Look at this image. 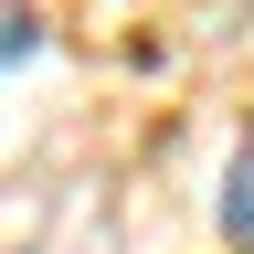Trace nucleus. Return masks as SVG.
Returning a JSON list of instances; mask_svg holds the SVG:
<instances>
[{"mask_svg":"<svg viewBox=\"0 0 254 254\" xmlns=\"http://www.w3.org/2000/svg\"><path fill=\"white\" fill-rule=\"evenodd\" d=\"M32 43H43V32H32V21H21V11H0V64H21V53H32Z\"/></svg>","mask_w":254,"mask_h":254,"instance_id":"obj_2","label":"nucleus"},{"mask_svg":"<svg viewBox=\"0 0 254 254\" xmlns=\"http://www.w3.org/2000/svg\"><path fill=\"white\" fill-rule=\"evenodd\" d=\"M222 233L254 244V138H244V159H233V180H222Z\"/></svg>","mask_w":254,"mask_h":254,"instance_id":"obj_1","label":"nucleus"}]
</instances>
